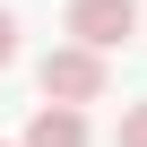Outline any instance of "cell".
Wrapping results in <instances>:
<instances>
[{"label": "cell", "mask_w": 147, "mask_h": 147, "mask_svg": "<svg viewBox=\"0 0 147 147\" xmlns=\"http://www.w3.org/2000/svg\"><path fill=\"white\" fill-rule=\"evenodd\" d=\"M9 61H18V18L0 9V69H9Z\"/></svg>", "instance_id": "5b68a950"}, {"label": "cell", "mask_w": 147, "mask_h": 147, "mask_svg": "<svg viewBox=\"0 0 147 147\" xmlns=\"http://www.w3.org/2000/svg\"><path fill=\"white\" fill-rule=\"evenodd\" d=\"M113 147H147V104H121V130H113Z\"/></svg>", "instance_id": "277c9868"}, {"label": "cell", "mask_w": 147, "mask_h": 147, "mask_svg": "<svg viewBox=\"0 0 147 147\" xmlns=\"http://www.w3.org/2000/svg\"><path fill=\"white\" fill-rule=\"evenodd\" d=\"M69 35L95 43V52L130 43V35H138V0H69Z\"/></svg>", "instance_id": "7a4b0ae2"}, {"label": "cell", "mask_w": 147, "mask_h": 147, "mask_svg": "<svg viewBox=\"0 0 147 147\" xmlns=\"http://www.w3.org/2000/svg\"><path fill=\"white\" fill-rule=\"evenodd\" d=\"M35 78H43L52 104H95V95H104V52H95V43H52Z\"/></svg>", "instance_id": "6da1fadb"}, {"label": "cell", "mask_w": 147, "mask_h": 147, "mask_svg": "<svg viewBox=\"0 0 147 147\" xmlns=\"http://www.w3.org/2000/svg\"><path fill=\"white\" fill-rule=\"evenodd\" d=\"M26 147H87V113H78V104H52V95H43V113L26 121Z\"/></svg>", "instance_id": "3957f363"}]
</instances>
